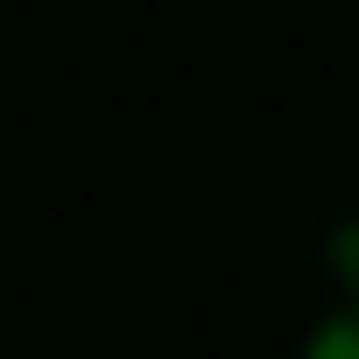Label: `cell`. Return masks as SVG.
I'll return each mask as SVG.
<instances>
[{
    "mask_svg": "<svg viewBox=\"0 0 359 359\" xmlns=\"http://www.w3.org/2000/svg\"><path fill=\"white\" fill-rule=\"evenodd\" d=\"M296 359H359V296H331L317 310V324L303 331Z\"/></svg>",
    "mask_w": 359,
    "mask_h": 359,
    "instance_id": "cell-1",
    "label": "cell"
},
{
    "mask_svg": "<svg viewBox=\"0 0 359 359\" xmlns=\"http://www.w3.org/2000/svg\"><path fill=\"white\" fill-rule=\"evenodd\" d=\"M324 261H331V275H338V296H359V219L324 240Z\"/></svg>",
    "mask_w": 359,
    "mask_h": 359,
    "instance_id": "cell-2",
    "label": "cell"
}]
</instances>
